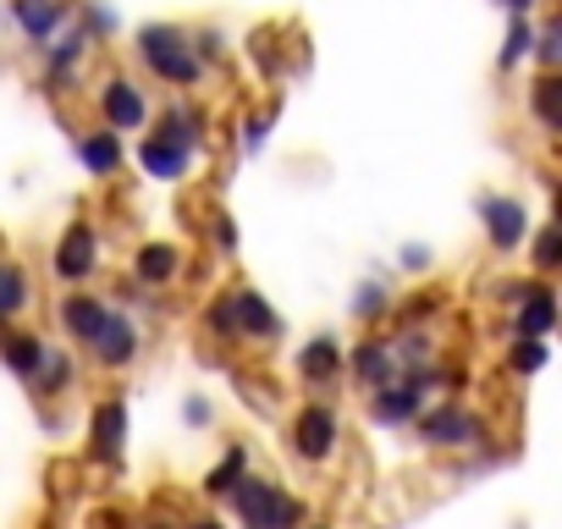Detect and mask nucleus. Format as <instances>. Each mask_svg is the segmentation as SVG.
<instances>
[{"mask_svg":"<svg viewBox=\"0 0 562 529\" xmlns=\"http://www.w3.org/2000/svg\"><path fill=\"white\" fill-rule=\"evenodd\" d=\"M182 419H188V425H204V419H210V408H204V403H188V408H182Z\"/></svg>","mask_w":562,"mask_h":529,"instance_id":"obj_35","label":"nucleus"},{"mask_svg":"<svg viewBox=\"0 0 562 529\" xmlns=\"http://www.w3.org/2000/svg\"><path fill=\"white\" fill-rule=\"evenodd\" d=\"M535 264H540L546 277L557 271V226H546V232H540V243H535Z\"/></svg>","mask_w":562,"mask_h":529,"instance_id":"obj_29","label":"nucleus"},{"mask_svg":"<svg viewBox=\"0 0 562 529\" xmlns=\"http://www.w3.org/2000/svg\"><path fill=\"white\" fill-rule=\"evenodd\" d=\"M89 348H100V364H133V353H138V331H133V320L127 315H105V326H100V337L89 342Z\"/></svg>","mask_w":562,"mask_h":529,"instance_id":"obj_7","label":"nucleus"},{"mask_svg":"<svg viewBox=\"0 0 562 529\" xmlns=\"http://www.w3.org/2000/svg\"><path fill=\"white\" fill-rule=\"evenodd\" d=\"M293 447L304 452V458H331V447H337V414L331 408H321V403H310V408H299V419H293Z\"/></svg>","mask_w":562,"mask_h":529,"instance_id":"obj_3","label":"nucleus"},{"mask_svg":"<svg viewBox=\"0 0 562 529\" xmlns=\"http://www.w3.org/2000/svg\"><path fill=\"white\" fill-rule=\"evenodd\" d=\"M188 155H193V149H182V144H171V138H149V144L138 149L144 171H149V177H160V182L182 177V171H188Z\"/></svg>","mask_w":562,"mask_h":529,"instance_id":"obj_12","label":"nucleus"},{"mask_svg":"<svg viewBox=\"0 0 562 529\" xmlns=\"http://www.w3.org/2000/svg\"><path fill=\"white\" fill-rule=\"evenodd\" d=\"M419 430H425L430 447H469V441H480V419L463 414V408H452V403L430 408V414L419 419Z\"/></svg>","mask_w":562,"mask_h":529,"instance_id":"obj_5","label":"nucleus"},{"mask_svg":"<svg viewBox=\"0 0 562 529\" xmlns=\"http://www.w3.org/2000/svg\"><path fill=\"white\" fill-rule=\"evenodd\" d=\"M94 271V226H72L67 237H61V248H56V277H67V282H78V277H89Z\"/></svg>","mask_w":562,"mask_h":529,"instance_id":"obj_8","label":"nucleus"},{"mask_svg":"<svg viewBox=\"0 0 562 529\" xmlns=\"http://www.w3.org/2000/svg\"><path fill=\"white\" fill-rule=\"evenodd\" d=\"M78 160H83L94 177H111V171L122 166V133L111 127V133H89V138H78Z\"/></svg>","mask_w":562,"mask_h":529,"instance_id":"obj_11","label":"nucleus"},{"mask_svg":"<svg viewBox=\"0 0 562 529\" xmlns=\"http://www.w3.org/2000/svg\"><path fill=\"white\" fill-rule=\"evenodd\" d=\"M535 116H540L546 133L562 127V111H557V78H540V83H535Z\"/></svg>","mask_w":562,"mask_h":529,"instance_id":"obj_23","label":"nucleus"},{"mask_svg":"<svg viewBox=\"0 0 562 529\" xmlns=\"http://www.w3.org/2000/svg\"><path fill=\"white\" fill-rule=\"evenodd\" d=\"M529 23H524V12H513V29H507V50H502V67H518L524 56H529Z\"/></svg>","mask_w":562,"mask_h":529,"instance_id":"obj_25","label":"nucleus"},{"mask_svg":"<svg viewBox=\"0 0 562 529\" xmlns=\"http://www.w3.org/2000/svg\"><path fill=\"white\" fill-rule=\"evenodd\" d=\"M138 50H144V61H149L155 78H166V83H199V56H193V45H188L182 29H144L138 34Z\"/></svg>","mask_w":562,"mask_h":529,"instance_id":"obj_2","label":"nucleus"},{"mask_svg":"<svg viewBox=\"0 0 562 529\" xmlns=\"http://www.w3.org/2000/svg\"><path fill=\"white\" fill-rule=\"evenodd\" d=\"M414 414H419V386H397V381L375 386V419L381 425H403Z\"/></svg>","mask_w":562,"mask_h":529,"instance_id":"obj_14","label":"nucleus"},{"mask_svg":"<svg viewBox=\"0 0 562 529\" xmlns=\"http://www.w3.org/2000/svg\"><path fill=\"white\" fill-rule=\"evenodd\" d=\"M502 7H507V12H529V0H502Z\"/></svg>","mask_w":562,"mask_h":529,"instance_id":"obj_37","label":"nucleus"},{"mask_svg":"<svg viewBox=\"0 0 562 529\" xmlns=\"http://www.w3.org/2000/svg\"><path fill=\"white\" fill-rule=\"evenodd\" d=\"M100 111H105V122H111L116 133H133V127H144V116H149V105H144V94H138L133 83H105Z\"/></svg>","mask_w":562,"mask_h":529,"instance_id":"obj_6","label":"nucleus"},{"mask_svg":"<svg viewBox=\"0 0 562 529\" xmlns=\"http://www.w3.org/2000/svg\"><path fill=\"white\" fill-rule=\"evenodd\" d=\"M23 304H29V288H23V277L12 271V264H0V320H12Z\"/></svg>","mask_w":562,"mask_h":529,"instance_id":"obj_22","label":"nucleus"},{"mask_svg":"<svg viewBox=\"0 0 562 529\" xmlns=\"http://www.w3.org/2000/svg\"><path fill=\"white\" fill-rule=\"evenodd\" d=\"M353 370H359V381H364V386H386V381L397 375V353H392L386 342H364V348H359V359H353Z\"/></svg>","mask_w":562,"mask_h":529,"instance_id":"obj_18","label":"nucleus"},{"mask_svg":"<svg viewBox=\"0 0 562 529\" xmlns=\"http://www.w3.org/2000/svg\"><path fill=\"white\" fill-rule=\"evenodd\" d=\"M507 364H513V370H524V375H529V370H540V364H546V342H540V337H524V342H513Z\"/></svg>","mask_w":562,"mask_h":529,"instance_id":"obj_26","label":"nucleus"},{"mask_svg":"<svg viewBox=\"0 0 562 529\" xmlns=\"http://www.w3.org/2000/svg\"><path fill=\"white\" fill-rule=\"evenodd\" d=\"M403 264H408V271H425V264H430V248L408 243V248H403Z\"/></svg>","mask_w":562,"mask_h":529,"instance_id":"obj_32","label":"nucleus"},{"mask_svg":"<svg viewBox=\"0 0 562 529\" xmlns=\"http://www.w3.org/2000/svg\"><path fill=\"white\" fill-rule=\"evenodd\" d=\"M480 215H485L491 248H502V254H513L524 243V232H529V215H524L518 199H480Z\"/></svg>","mask_w":562,"mask_h":529,"instance_id":"obj_4","label":"nucleus"},{"mask_svg":"<svg viewBox=\"0 0 562 529\" xmlns=\"http://www.w3.org/2000/svg\"><path fill=\"white\" fill-rule=\"evenodd\" d=\"M226 496H232L237 518H243V524H254V529H281V524H299V518H304V507H299V502H288L270 480H254V474H243Z\"/></svg>","mask_w":562,"mask_h":529,"instance_id":"obj_1","label":"nucleus"},{"mask_svg":"<svg viewBox=\"0 0 562 529\" xmlns=\"http://www.w3.org/2000/svg\"><path fill=\"white\" fill-rule=\"evenodd\" d=\"M204 326H210V331H221V337H237V320H232V293L210 304V315H204Z\"/></svg>","mask_w":562,"mask_h":529,"instance_id":"obj_28","label":"nucleus"},{"mask_svg":"<svg viewBox=\"0 0 562 529\" xmlns=\"http://www.w3.org/2000/svg\"><path fill=\"white\" fill-rule=\"evenodd\" d=\"M259 144H265V122H248L243 127V149H259Z\"/></svg>","mask_w":562,"mask_h":529,"instance_id":"obj_33","label":"nucleus"},{"mask_svg":"<svg viewBox=\"0 0 562 529\" xmlns=\"http://www.w3.org/2000/svg\"><path fill=\"white\" fill-rule=\"evenodd\" d=\"M105 315H111V309H105L100 299H83V293L61 304V326H67V337H72V342H94V337H100V326H105Z\"/></svg>","mask_w":562,"mask_h":529,"instance_id":"obj_10","label":"nucleus"},{"mask_svg":"<svg viewBox=\"0 0 562 529\" xmlns=\"http://www.w3.org/2000/svg\"><path fill=\"white\" fill-rule=\"evenodd\" d=\"M193 116H182V111H166V122H160V138H171V144H182V149H193Z\"/></svg>","mask_w":562,"mask_h":529,"instance_id":"obj_27","label":"nucleus"},{"mask_svg":"<svg viewBox=\"0 0 562 529\" xmlns=\"http://www.w3.org/2000/svg\"><path fill=\"white\" fill-rule=\"evenodd\" d=\"M535 45H540V61H546V67H557V45H562V29H546V34H540Z\"/></svg>","mask_w":562,"mask_h":529,"instance_id":"obj_30","label":"nucleus"},{"mask_svg":"<svg viewBox=\"0 0 562 529\" xmlns=\"http://www.w3.org/2000/svg\"><path fill=\"white\" fill-rule=\"evenodd\" d=\"M89 23H94V29H111V23H116V18H111V12H105V7H89Z\"/></svg>","mask_w":562,"mask_h":529,"instance_id":"obj_36","label":"nucleus"},{"mask_svg":"<svg viewBox=\"0 0 562 529\" xmlns=\"http://www.w3.org/2000/svg\"><path fill=\"white\" fill-rule=\"evenodd\" d=\"M243 469H248V452H243V447H232V452H226V458H221V463L210 469L204 491H210V496H226V491H232V485L243 480Z\"/></svg>","mask_w":562,"mask_h":529,"instance_id":"obj_21","label":"nucleus"},{"mask_svg":"<svg viewBox=\"0 0 562 529\" xmlns=\"http://www.w3.org/2000/svg\"><path fill=\"white\" fill-rule=\"evenodd\" d=\"M215 243L232 248V243H237V226H232V221H215Z\"/></svg>","mask_w":562,"mask_h":529,"instance_id":"obj_34","label":"nucleus"},{"mask_svg":"<svg viewBox=\"0 0 562 529\" xmlns=\"http://www.w3.org/2000/svg\"><path fill=\"white\" fill-rule=\"evenodd\" d=\"M61 23V0H18V29L29 40H50Z\"/></svg>","mask_w":562,"mask_h":529,"instance_id":"obj_16","label":"nucleus"},{"mask_svg":"<svg viewBox=\"0 0 562 529\" xmlns=\"http://www.w3.org/2000/svg\"><path fill=\"white\" fill-rule=\"evenodd\" d=\"M381 304H386V293H381V288H364V293H359V315H364V320H375V315H381Z\"/></svg>","mask_w":562,"mask_h":529,"instance_id":"obj_31","label":"nucleus"},{"mask_svg":"<svg viewBox=\"0 0 562 529\" xmlns=\"http://www.w3.org/2000/svg\"><path fill=\"white\" fill-rule=\"evenodd\" d=\"M83 45H89V40H83V29H78V34H67V40H56V50H50V72H56V78H61V72H72V67L83 61Z\"/></svg>","mask_w":562,"mask_h":529,"instance_id":"obj_24","label":"nucleus"},{"mask_svg":"<svg viewBox=\"0 0 562 529\" xmlns=\"http://www.w3.org/2000/svg\"><path fill=\"white\" fill-rule=\"evenodd\" d=\"M177 264H182V254H177L171 243H149V248H138V282L160 288V282L177 277Z\"/></svg>","mask_w":562,"mask_h":529,"instance_id":"obj_17","label":"nucleus"},{"mask_svg":"<svg viewBox=\"0 0 562 529\" xmlns=\"http://www.w3.org/2000/svg\"><path fill=\"white\" fill-rule=\"evenodd\" d=\"M518 299L529 304V309L518 315V331H524V337H546V331L557 326V299H551L546 288H518Z\"/></svg>","mask_w":562,"mask_h":529,"instance_id":"obj_15","label":"nucleus"},{"mask_svg":"<svg viewBox=\"0 0 562 529\" xmlns=\"http://www.w3.org/2000/svg\"><path fill=\"white\" fill-rule=\"evenodd\" d=\"M232 320H237V331H243V337H276V331H281V320L270 315V304H265L254 288L232 293Z\"/></svg>","mask_w":562,"mask_h":529,"instance_id":"obj_9","label":"nucleus"},{"mask_svg":"<svg viewBox=\"0 0 562 529\" xmlns=\"http://www.w3.org/2000/svg\"><path fill=\"white\" fill-rule=\"evenodd\" d=\"M299 370H304L310 381H331V375L342 370V353H337V342H331V337H315V342L299 353Z\"/></svg>","mask_w":562,"mask_h":529,"instance_id":"obj_19","label":"nucleus"},{"mask_svg":"<svg viewBox=\"0 0 562 529\" xmlns=\"http://www.w3.org/2000/svg\"><path fill=\"white\" fill-rule=\"evenodd\" d=\"M122 441H127V408H122V403H105V408L94 414V452H100L105 463H116V458H122Z\"/></svg>","mask_w":562,"mask_h":529,"instance_id":"obj_13","label":"nucleus"},{"mask_svg":"<svg viewBox=\"0 0 562 529\" xmlns=\"http://www.w3.org/2000/svg\"><path fill=\"white\" fill-rule=\"evenodd\" d=\"M7 364H12L23 381H34L40 364H45V342H40V337H12V342H7Z\"/></svg>","mask_w":562,"mask_h":529,"instance_id":"obj_20","label":"nucleus"}]
</instances>
